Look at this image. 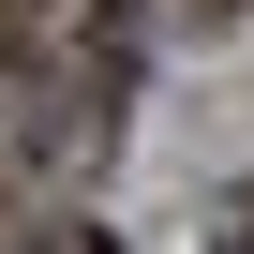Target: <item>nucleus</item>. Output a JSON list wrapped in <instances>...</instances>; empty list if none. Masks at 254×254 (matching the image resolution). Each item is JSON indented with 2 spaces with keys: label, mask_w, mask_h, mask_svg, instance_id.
Returning <instances> with one entry per match:
<instances>
[{
  "label": "nucleus",
  "mask_w": 254,
  "mask_h": 254,
  "mask_svg": "<svg viewBox=\"0 0 254 254\" xmlns=\"http://www.w3.org/2000/svg\"><path fill=\"white\" fill-rule=\"evenodd\" d=\"M60 15H75V0H0V75L45 60V45H60Z\"/></svg>",
  "instance_id": "obj_1"
},
{
  "label": "nucleus",
  "mask_w": 254,
  "mask_h": 254,
  "mask_svg": "<svg viewBox=\"0 0 254 254\" xmlns=\"http://www.w3.org/2000/svg\"><path fill=\"white\" fill-rule=\"evenodd\" d=\"M209 254H254V180H239V194L209 209Z\"/></svg>",
  "instance_id": "obj_2"
},
{
  "label": "nucleus",
  "mask_w": 254,
  "mask_h": 254,
  "mask_svg": "<svg viewBox=\"0 0 254 254\" xmlns=\"http://www.w3.org/2000/svg\"><path fill=\"white\" fill-rule=\"evenodd\" d=\"M15 254H120V239H105V224H30Z\"/></svg>",
  "instance_id": "obj_3"
},
{
  "label": "nucleus",
  "mask_w": 254,
  "mask_h": 254,
  "mask_svg": "<svg viewBox=\"0 0 254 254\" xmlns=\"http://www.w3.org/2000/svg\"><path fill=\"white\" fill-rule=\"evenodd\" d=\"M165 15H180V30H224V15H239V0H165Z\"/></svg>",
  "instance_id": "obj_4"
}]
</instances>
